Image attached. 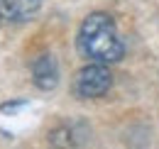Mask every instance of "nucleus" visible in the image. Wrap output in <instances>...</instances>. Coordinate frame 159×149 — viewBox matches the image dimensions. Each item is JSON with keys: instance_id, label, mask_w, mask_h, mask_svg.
<instances>
[{"instance_id": "obj_1", "label": "nucleus", "mask_w": 159, "mask_h": 149, "mask_svg": "<svg viewBox=\"0 0 159 149\" xmlns=\"http://www.w3.org/2000/svg\"><path fill=\"white\" fill-rule=\"evenodd\" d=\"M79 49L81 54L98 64H115L125 54V44L118 34V27L110 15L93 12L83 20L79 32Z\"/></svg>"}, {"instance_id": "obj_2", "label": "nucleus", "mask_w": 159, "mask_h": 149, "mask_svg": "<svg viewBox=\"0 0 159 149\" xmlns=\"http://www.w3.org/2000/svg\"><path fill=\"white\" fill-rule=\"evenodd\" d=\"M110 86H113V76L108 71V66L98 61L81 69L74 78V93L79 98H100L110 91Z\"/></svg>"}, {"instance_id": "obj_3", "label": "nucleus", "mask_w": 159, "mask_h": 149, "mask_svg": "<svg viewBox=\"0 0 159 149\" xmlns=\"http://www.w3.org/2000/svg\"><path fill=\"white\" fill-rule=\"evenodd\" d=\"M32 81L42 91H52L59 83V66L52 54H39L32 61Z\"/></svg>"}, {"instance_id": "obj_4", "label": "nucleus", "mask_w": 159, "mask_h": 149, "mask_svg": "<svg viewBox=\"0 0 159 149\" xmlns=\"http://www.w3.org/2000/svg\"><path fill=\"white\" fill-rule=\"evenodd\" d=\"M42 0H0V15L10 22H27L39 12Z\"/></svg>"}, {"instance_id": "obj_5", "label": "nucleus", "mask_w": 159, "mask_h": 149, "mask_svg": "<svg viewBox=\"0 0 159 149\" xmlns=\"http://www.w3.org/2000/svg\"><path fill=\"white\" fill-rule=\"evenodd\" d=\"M0 17H2V15H0Z\"/></svg>"}]
</instances>
